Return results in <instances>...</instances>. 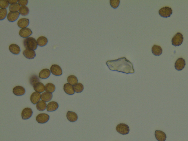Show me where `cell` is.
I'll return each instance as SVG.
<instances>
[{
    "instance_id": "1",
    "label": "cell",
    "mask_w": 188,
    "mask_h": 141,
    "mask_svg": "<svg viewBox=\"0 0 188 141\" xmlns=\"http://www.w3.org/2000/svg\"><path fill=\"white\" fill-rule=\"evenodd\" d=\"M106 64L112 71L127 74H133L135 72L132 63L125 57H122L117 60H108L107 61Z\"/></svg>"
},
{
    "instance_id": "2",
    "label": "cell",
    "mask_w": 188,
    "mask_h": 141,
    "mask_svg": "<svg viewBox=\"0 0 188 141\" xmlns=\"http://www.w3.org/2000/svg\"><path fill=\"white\" fill-rule=\"evenodd\" d=\"M23 44L26 49L35 50L37 48L38 45L37 40L31 37L25 39L23 41Z\"/></svg>"
},
{
    "instance_id": "3",
    "label": "cell",
    "mask_w": 188,
    "mask_h": 141,
    "mask_svg": "<svg viewBox=\"0 0 188 141\" xmlns=\"http://www.w3.org/2000/svg\"><path fill=\"white\" fill-rule=\"evenodd\" d=\"M183 35L180 32L176 34L171 39L172 45L175 46H180L183 42Z\"/></svg>"
},
{
    "instance_id": "4",
    "label": "cell",
    "mask_w": 188,
    "mask_h": 141,
    "mask_svg": "<svg viewBox=\"0 0 188 141\" xmlns=\"http://www.w3.org/2000/svg\"><path fill=\"white\" fill-rule=\"evenodd\" d=\"M116 131L122 135H127L129 132L130 129L127 124L121 123L118 124L116 128Z\"/></svg>"
},
{
    "instance_id": "5",
    "label": "cell",
    "mask_w": 188,
    "mask_h": 141,
    "mask_svg": "<svg viewBox=\"0 0 188 141\" xmlns=\"http://www.w3.org/2000/svg\"><path fill=\"white\" fill-rule=\"evenodd\" d=\"M158 13L161 17L167 18L170 17L172 14L173 11L171 8L165 6L161 8L159 10Z\"/></svg>"
},
{
    "instance_id": "6",
    "label": "cell",
    "mask_w": 188,
    "mask_h": 141,
    "mask_svg": "<svg viewBox=\"0 0 188 141\" xmlns=\"http://www.w3.org/2000/svg\"><path fill=\"white\" fill-rule=\"evenodd\" d=\"M49 119L50 116L49 115L45 113H40L36 117V121L41 124H44L47 122Z\"/></svg>"
},
{
    "instance_id": "7",
    "label": "cell",
    "mask_w": 188,
    "mask_h": 141,
    "mask_svg": "<svg viewBox=\"0 0 188 141\" xmlns=\"http://www.w3.org/2000/svg\"><path fill=\"white\" fill-rule=\"evenodd\" d=\"M50 72L52 74L56 76H61L63 74L61 67L57 64H53L51 66Z\"/></svg>"
},
{
    "instance_id": "8",
    "label": "cell",
    "mask_w": 188,
    "mask_h": 141,
    "mask_svg": "<svg viewBox=\"0 0 188 141\" xmlns=\"http://www.w3.org/2000/svg\"><path fill=\"white\" fill-rule=\"evenodd\" d=\"M186 65V61L183 58H178L176 61L175 64V67L177 71H182L185 68Z\"/></svg>"
},
{
    "instance_id": "9",
    "label": "cell",
    "mask_w": 188,
    "mask_h": 141,
    "mask_svg": "<svg viewBox=\"0 0 188 141\" xmlns=\"http://www.w3.org/2000/svg\"><path fill=\"white\" fill-rule=\"evenodd\" d=\"M33 114L32 109L30 108H25L23 109L21 113V117L23 120H27L32 117Z\"/></svg>"
},
{
    "instance_id": "10",
    "label": "cell",
    "mask_w": 188,
    "mask_h": 141,
    "mask_svg": "<svg viewBox=\"0 0 188 141\" xmlns=\"http://www.w3.org/2000/svg\"><path fill=\"white\" fill-rule=\"evenodd\" d=\"M32 34L31 30L28 28L21 29L19 32V35L21 37L25 38H28Z\"/></svg>"
},
{
    "instance_id": "11",
    "label": "cell",
    "mask_w": 188,
    "mask_h": 141,
    "mask_svg": "<svg viewBox=\"0 0 188 141\" xmlns=\"http://www.w3.org/2000/svg\"><path fill=\"white\" fill-rule=\"evenodd\" d=\"M25 89L21 86H16L13 89V94L17 96H21L24 95L25 94Z\"/></svg>"
},
{
    "instance_id": "12",
    "label": "cell",
    "mask_w": 188,
    "mask_h": 141,
    "mask_svg": "<svg viewBox=\"0 0 188 141\" xmlns=\"http://www.w3.org/2000/svg\"><path fill=\"white\" fill-rule=\"evenodd\" d=\"M41 96L40 93L35 91L31 94L30 97V100L34 105L37 104L41 99Z\"/></svg>"
},
{
    "instance_id": "13",
    "label": "cell",
    "mask_w": 188,
    "mask_h": 141,
    "mask_svg": "<svg viewBox=\"0 0 188 141\" xmlns=\"http://www.w3.org/2000/svg\"><path fill=\"white\" fill-rule=\"evenodd\" d=\"M23 54L26 58L30 60L34 59L36 56L34 50L28 49H26L23 51Z\"/></svg>"
},
{
    "instance_id": "14",
    "label": "cell",
    "mask_w": 188,
    "mask_h": 141,
    "mask_svg": "<svg viewBox=\"0 0 188 141\" xmlns=\"http://www.w3.org/2000/svg\"><path fill=\"white\" fill-rule=\"evenodd\" d=\"M155 136L158 141H165L167 139L166 134L161 131L156 130L155 131Z\"/></svg>"
},
{
    "instance_id": "15",
    "label": "cell",
    "mask_w": 188,
    "mask_h": 141,
    "mask_svg": "<svg viewBox=\"0 0 188 141\" xmlns=\"http://www.w3.org/2000/svg\"><path fill=\"white\" fill-rule=\"evenodd\" d=\"M20 13L19 12H10L8 14L7 19L10 22H14L17 20L20 16Z\"/></svg>"
},
{
    "instance_id": "16",
    "label": "cell",
    "mask_w": 188,
    "mask_h": 141,
    "mask_svg": "<svg viewBox=\"0 0 188 141\" xmlns=\"http://www.w3.org/2000/svg\"><path fill=\"white\" fill-rule=\"evenodd\" d=\"M59 105L57 102L52 101L49 102L47 106L46 109L48 112L55 111L58 109Z\"/></svg>"
},
{
    "instance_id": "17",
    "label": "cell",
    "mask_w": 188,
    "mask_h": 141,
    "mask_svg": "<svg viewBox=\"0 0 188 141\" xmlns=\"http://www.w3.org/2000/svg\"><path fill=\"white\" fill-rule=\"evenodd\" d=\"M63 89L66 94L68 95H73L75 94L73 86L69 83H66L64 84Z\"/></svg>"
},
{
    "instance_id": "18",
    "label": "cell",
    "mask_w": 188,
    "mask_h": 141,
    "mask_svg": "<svg viewBox=\"0 0 188 141\" xmlns=\"http://www.w3.org/2000/svg\"><path fill=\"white\" fill-rule=\"evenodd\" d=\"M67 120L69 121L74 122L78 120V116L75 112L68 111L67 113Z\"/></svg>"
},
{
    "instance_id": "19",
    "label": "cell",
    "mask_w": 188,
    "mask_h": 141,
    "mask_svg": "<svg viewBox=\"0 0 188 141\" xmlns=\"http://www.w3.org/2000/svg\"><path fill=\"white\" fill-rule=\"evenodd\" d=\"M30 24V20L28 19H21L17 22V25L21 29L27 28Z\"/></svg>"
},
{
    "instance_id": "20",
    "label": "cell",
    "mask_w": 188,
    "mask_h": 141,
    "mask_svg": "<svg viewBox=\"0 0 188 141\" xmlns=\"http://www.w3.org/2000/svg\"><path fill=\"white\" fill-rule=\"evenodd\" d=\"M51 72L48 69H44L39 73V77L40 78L45 79L48 78L50 76Z\"/></svg>"
},
{
    "instance_id": "21",
    "label": "cell",
    "mask_w": 188,
    "mask_h": 141,
    "mask_svg": "<svg viewBox=\"0 0 188 141\" xmlns=\"http://www.w3.org/2000/svg\"><path fill=\"white\" fill-rule=\"evenodd\" d=\"M9 50L12 53L16 55L20 54L21 51L20 47L16 44H12L10 45Z\"/></svg>"
},
{
    "instance_id": "22",
    "label": "cell",
    "mask_w": 188,
    "mask_h": 141,
    "mask_svg": "<svg viewBox=\"0 0 188 141\" xmlns=\"http://www.w3.org/2000/svg\"><path fill=\"white\" fill-rule=\"evenodd\" d=\"M152 51L154 55L160 56L163 53V49L159 45H155L152 47Z\"/></svg>"
},
{
    "instance_id": "23",
    "label": "cell",
    "mask_w": 188,
    "mask_h": 141,
    "mask_svg": "<svg viewBox=\"0 0 188 141\" xmlns=\"http://www.w3.org/2000/svg\"><path fill=\"white\" fill-rule=\"evenodd\" d=\"M34 90L36 92L43 93L45 90V86L43 83L39 82L33 86Z\"/></svg>"
},
{
    "instance_id": "24",
    "label": "cell",
    "mask_w": 188,
    "mask_h": 141,
    "mask_svg": "<svg viewBox=\"0 0 188 141\" xmlns=\"http://www.w3.org/2000/svg\"><path fill=\"white\" fill-rule=\"evenodd\" d=\"M53 98V94L52 93L45 92L41 94V99L45 102H50Z\"/></svg>"
},
{
    "instance_id": "25",
    "label": "cell",
    "mask_w": 188,
    "mask_h": 141,
    "mask_svg": "<svg viewBox=\"0 0 188 141\" xmlns=\"http://www.w3.org/2000/svg\"><path fill=\"white\" fill-rule=\"evenodd\" d=\"M48 39L46 37L44 36H40L37 39L38 45L40 47H43L46 46L48 43Z\"/></svg>"
},
{
    "instance_id": "26",
    "label": "cell",
    "mask_w": 188,
    "mask_h": 141,
    "mask_svg": "<svg viewBox=\"0 0 188 141\" xmlns=\"http://www.w3.org/2000/svg\"><path fill=\"white\" fill-rule=\"evenodd\" d=\"M47 104L46 102L43 100L40 101L36 105V108L38 111H43L47 108Z\"/></svg>"
},
{
    "instance_id": "27",
    "label": "cell",
    "mask_w": 188,
    "mask_h": 141,
    "mask_svg": "<svg viewBox=\"0 0 188 141\" xmlns=\"http://www.w3.org/2000/svg\"><path fill=\"white\" fill-rule=\"evenodd\" d=\"M67 80L68 83L72 85H75L78 83L77 78L74 75H71L68 76L67 78Z\"/></svg>"
},
{
    "instance_id": "28",
    "label": "cell",
    "mask_w": 188,
    "mask_h": 141,
    "mask_svg": "<svg viewBox=\"0 0 188 141\" xmlns=\"http://www.w3.org/2000/svg\"><path fill=\"white\" fill-rule=\"evenodd\" d=\"M56 87L53 83H49L45 85V91L46 92L52 93L55 91Z\"/></svg>"
},
{
    "instance_id": "29",
    "label": "cell",
    "mask_w": 188,
    "mask_h": 141,
    "mask_svg": "<svg viewBox=\"0 0 188 141\" xmlns=\"http://www.w3.org/2000/svg\"><path fill=\"white\" fill-rule=\"evenodd\" d=\"M39 77L37 75H33L30 78V83L31 85L34 86L36 83L40 82Z\"/></svg>"
},
{
    "instance_id": "30",
    "label": "cell",
    "mask_w": 188,
    "mask_h": 141,
    "mask_svg": "<svg viewBox=\"0 0 188 141\" xmlns=\"http://www.w3.org/2000/svg\"><path fill=\"white\" fill-rule=\"evenodd\" d=\"M74 88L75 92L81 93L84 90V86L82 83H78L74 86Z\"/></svg>"
},
{
    "instance_id": "31",
    "label": "cell",
    "mask_w": 188,
    "mask_h": 141,
    "mask_svg": "<svg viewBox=\"0 0 188 141\" xmlns=\"http://www.w3.org/2000/svg\"><path fill=\"white\" fill-rule=\"evenodd\" d=\"M20 5L17 3L10 5L9 10L10 12H17L20 10Z\"/></svg>"
},
{
    "instance_id": "32",
    "label": "cell",
    "mask_w": 188,
    "mask_h": 141,
    "mask_svg": "<svg viewBox=\"0 0 188 141\" xmlns=\"http://www.w3.org/2000/svg\"><path fill=\"white\" fill-rule=\"evenodd\" d=\"M19 11L21 16H25L29 14L30 10L27 6H21Z\"/></svg>"
},
{
    "instance_id": "33",
    "label": "cell",
    "mask_w": 188,
    "mask_h": 141,
    "mask_svg": "<svg viewBox=\"0 0 188 141\" xmlns=\"http://www.w3.org/2000/svg\"><path fill=\"white\" fill-rule=\"evenodd\" d=\"M8 16V11L6 9H0V20H2Z\"/></svg>"
},
{
    "instance_id": "34",
    "label": "cell",
    "mask_w": 188,
    "mask_h": 141,
    "mask_svg": "<svg viewBox=\"0 0 188 141\" xmlns=\"http://www.w3.org/2000/svg\"><path fill=\"white\" fill-rule=\"evenodd\" d=\"M120 0H110L109 3L112 7L114 9H116L120 4Z\"/></svg>"
},
{
    "instance_id": "35",
    "label": "cell",
    "mask_w": 188,
    "mask_h": 141,
    "mask_svg": "<svg viewBox=\"0 0 188 141\" xmlns=\"http://www.w3.org/2000/svg\"><path fill=\"white\" fill-rule=\"evenodd\" d=\"M9 4L8 1L1 0L0 1V8L1 9H6L9 7Z\"/></svg>"
},
{
    "instance_id": "36",
    "label": "cell",
    "mask_w": 188,
    "mask_h": 141,
    "mask_svg": "<svg viewBox=\"0 0 188 141\" xmlns=\"http://www.w3.org/2000/svg\"><path fill=\"white\" fill-rule=\"evenodd\" d=\"M28 0H19L18 3L22 6H25L28 5Z\"/></svg>"
},
{
    "instance_id": "37",
    "label": "cell",
    "mask_w": 188,
    "mask_h": 141,
    "mask_svg": "<svg viewBox=\"0 0 188 141\" xmlns=\"http://www.w3.org/2000/svg\"><path fill=\"white\" fill-rule=\"evenodd\" d=\"M8 1L9 2V4H10V5L17 3L18 2V1L17 0H8Z\"/></svg>"
}]
</instances>
